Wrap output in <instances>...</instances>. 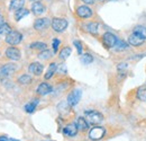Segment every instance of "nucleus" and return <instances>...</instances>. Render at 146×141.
<instances>
[{
	"label": "nucleus",
	"instance_id": "obj_1",
	"mask_svg": "<svg viewBox=\"0 0 146 141\" xmlns=\"http://www.w3.org/2000/svg\"><path fill=\"white\" fill-rule=\"evenodd\" d=\"M86 119L89 123L91 124H99L104 121V115L94 109H90V111H86Z\"/></svg>",
	"mask_w": 146,
	"mask_h": 141
},
{
	"label": "nucleus",
	"instance_id": "obj_2",
	"mask_svg": "<svg viewBox=\"0 0 146 141\" xmlns=\"http://www.w3.org/2000/svg\"><path fill=\"white\" fill-rule=\"evenodd\" d=\"M68 20L64 19V18H58V17H55L52 19L51 21V26L53 28V31L57 32V33H62L64 32L66 28H68Z\"/></svg>",
	"mask_w": 146,
	"mask_h": 141
},
{
	"label": "nucleus",
	"instance_id": "obj_3",
	"mask_svg": "<svg viewBox=\"0 0 146 141\" xmlns=\"http://www.w3.org/2000/svg\"><path fill=\"white\" fill-rule=\"evenodd\" d=\"M81 96H82V90H81V89H78V88L73 89L72 91L68 95V99H66L68 105L70 106V107L75 106L79 102H80Z\"/></svg>",
	"mask_w": 146,
	"mask_h": 141
},
{
	"label": "nucleus",
	"instance_id": "obj_4",
	"mask_svg": "<svg viewBox=\"0 0 146 141\" xmlns=\"http://www.w3.org/2000/svg\"><path fill=\"white\" fill-rule=\"evenodd\" d=\"M51 19L47 17H43V18H37L36 20L34 21V28L36 31H45L46 28H48L51 26Z\"/></svg>",
	"mask_w": 146,
	"mask_h": 141
},
{
	"label": "nucleus",
	"instance_id": "obj_5",
	"mask_svg": "<svg viewBox=\"0 0 146 141\" xmlns=\"http://www.w3.org/2000/svg\"><path fill=\"white\" fill-rule=\"evenodd\" d=\"M23 35L17 31H11L8 35H6V42L10 45H17L21 42Z\"/></svg>",
	"mask_w": 146,
	"mask_h": 141
},
{
	"label": "nucleus",
	"instance_id": "obj_6",
	"mask_svg": "<svg viewBox=\"0 0 146 141\" xmlns=\"http://www.w3.org/2000/svg\"><path fill=\"white\" fill-rule=\"evenodd\" d=\"M105 133H106V130L102 126H94V128H92L91 130H90V132H89V138L94 141L100 140L101 138H104Z\"/></svg>",
	"mask_w": 146,
	"mask_h": 141
},
{
	"label": "nucleus",
	"instance_id": "obj_7",
	"mask_svg": "<svg viewBox=\"0 0 146 141\" xmlns=\"http://www.w3.org/2000/svg\"><path fill=\"white\" fill-rule=\"evenodd\" d=\"M117 41H118L117 36L112 34V33H110V32H107L102 35V42L107 48H115Z\"/></svg>",
	"mask_w": 146,
	"mask_h": 141
},
{
	"label": "nucleus",
	"instance_id": "obj_8",
	"mask_svg": "<svg viewBox=\"0 0 146 141\" xmlns=\"http://www.w3.org/2000/svg\"><path fill=\"white\" fill-rule=\"evenodd\" d=\"M76 15L82 19H87L92 16V10L88 5H82L76 8Z\"/></svg>",
	"mask_w": 146,
	"mask_h": 141
},
{
	"label": "nucleus",
	"instance_id": "obj_9",
	"mask_svg": "<svg viewBox=\"0 0 146 141\" xmlns=\"http://www.w3.org/2000/svg\"><path fill=\"white\" fill-rule=\"evenodd\" d=\"M17 70V66L14 64V63H8V64H5L0 68V76L1 77H8L10 75H13L15 71Z\"/></svg>",
	"mask_w": 146,
	"mask_h": 141
},
{
	"label": "nucleus",
	"instance_id": "obj_10",
	"mask_svg": "<svg viewBox=\"0 0 146 141\" xmlns=\"http://www.w3.org/2000/svg\"><path fill=\"white\" fill-rule=\"evenodd\" d=\"M5 54H6V56L8 59H10L13 61H17V60L20 59V51H19L16 46H9L6 50Z\"/></svg>",
	"mask_w": 146,
	"mask_h": 141
},
{
	"label": "nucleus",
	"instance_id": "obj_11",
	"mask_svg": "<svg viewBox=\"0 0 146 141\" xmlns=\"http://www.w3.org/2000/svg\"><path fill=\"white\" fill-rule=\"evenodd\" d=\"M45 11H46V7H45L44 3H42L40 1L33 2V5H32V13H33L35 16H40V15H43Z\"/></svg>",
	"mask_w": 146,
	"mask_h": 141
},
{
	"label": "nucleus",
	"instance_id": "obj_12",
	"mask_svg": "<svg viewBox=\"0 0 146 141\" xmlns=\"http://www.w3.org/2000/svg\"><path fill=\"white\" fill-rule=\"evenodd\" d=\"M144 38H142L141 36L136 35L135 33H131L128 36V44L131 46H141L144 43Z\"/></svg>",
	"mask_w": 146,
	"mask_h": 141
},
{
	"label": "nucleus",
	"instance_id": "obj_13",
	"mask_svg": "<svg viewBox=\"0 0 146 141\" xmlns=\"http://www.w3.org/2000/svg\"><path fill=\"white\" fill-rule=\"evenodd\" d=\"M43 70H44V67L39 62H32L28 67V71L35 76H40L43 73Z\"/></svg>",
	"mask_w": 146,
	"mask_h": 141
},
{
	"label": "nucleus",
	"instance_id": "obj_14",
	"mask_svg": "<svg viewBox=\"0 0 146 141\" xmlns=\"http://www.w3.org/2000/svg\"><path fill=\"white\" fill-rule=\"evenodd\" d=\"M78 131H79V130H78V126H76L75 123L68 124V125L64 126V129H63V133H64L65 136H68V137H74V136H76Z\"/></svg>",
	"mask_w": 146,
	"mask_h": 141
},
{
	"label": "nucleus",
	"instance_id": "obj_15",
	"mask_svg": "<svg viewBox=\"0 0 146 141\" xmlns=\"http://www.w3.org/2000/svg\"><path fill=\"white\" fill-rule=\"evenodd\" d=\"M52 90H53V88H52L51 85H48L47 83H42L37 87V94L44 96V95H47V94L52 93Z\"/></svg>",
	"mask_w": 146,
	"mask_h": 141
},
{
	"label": "nucleus",
	"instance_id": "obj_16",
	"mask_svg": "<svg viewBox=\"0 0 146 141\" xmlns=\"http://www.w3.org/2000/svg\"><path fill=\"white\" fill-rule=\"evenodd\" d=\"M83 28H84L88 33H90L92 35H96V34L98 33V31H99V24L96 23V21H90V23L83 25Z\"/></svg>",
	"mask_w": 146,
	"mask_h": 141
},
{
	"label": "nucleus",
	"instance_id": "obj_17",
	"mask_svg": "<svg viewBox=\"0 0 146 141\" xmlns=\"http://www.w3.org/2000/svg\"><path fill=\"white\" fill-rule=\"evenodd\" d=\"M75 124L78 126V130H80V131H87L89 129V122L87 121L86 117H82V116L78 117Z\"/></svg>",
	"mask_w": 146,
	"mask_h": 141
},
{
	"label": "nucleus",
	"instance_id": "obj_18",
	"mask_svg": "<svg viewBox=\"0 0 146 141\" xmlns=\"http://www.w3.org/2000/svg\"><path fill=\"white\" fill-rule=\"evenodd\" d=\"M24 5H25V0H11L10 5H9V9L16 11L20 8H23Z\"/></svg>",
	"mask_w": 146,
	"mask_h": 141
},
{
	"label": "nucleus",
	"instance_id": "obj_19",
	"mask_svg": "<svg viewBox=\"0 0 146 141\" xmlns=\"http://www.w3.org/2000/svg\"><path fill=\"white\" fill-rule=\"evenodd\" d=\"M56 69H57V64H56L55 62H52V63L50 64V67H48L47 71H46L45 76H44V77H45V79H46V80L51 79V78L53 77V75L56 72Z\"/></svg>",
	"mask_w": 146,
	"mask_h": 141
},
{
	"label": "nucleus",
	"instance_id": "obj_20",
	"mask_svg": "<svg viewBox=\"0 0 146 141\" xmlns=\"http://www.w3.org/2000/svg\"><path fill=\"white\" fill-rule=\"evenodd\" d=\"M133 33H135L136 35L141 36L142 38L146 40V27H145V26H142V25H138V26H136V27L134 28Z\"/></svg>",
	"mask_w": 146,
	"mask_h": 141
},
{
	"label": "nucleus",
	"instance_id": "obj_21",
	"mask_svg": "<svg viewBox=\"0 0 146 141\" xmlns=\"http://www.w3.org/2000/svg\"><path fill=\"white\" fill-rule=\"evenodd\" d=\"M28 14H29V10L23 7V8H20V9H18V10H16V13H15V19H16L17 21H19L21 18H24L25 16H27Z\"/></svg>",
	"mask_w": 146,
	"mask_h": 141
},
{
	"label": "nucleus",
	"instance_id": "obj_22",
	"mask_svg": "<svg viewBox=\"0 0 146 141\" xmlns=\"http://www.w3.org/2000/svg\"><path fill=\"white\" fill-rule=\"evenodd\" d=\"M29 48L32 50H37V51H43V50H46L47 48V44L44 43V42H34L29 45Z\"/></svg>",
	"mask_w": 146,
	"mask_h": 141
},
{
	"label": "nucleus",
	"instance_id": "obj_23",
	"mask_svg": "<svg viewBox=\"0 0 146 141\" xmlns=\"http://www.w3.org/2000/svg\"><path fill=\"white\" fill-rule=\"evenodd\" d=\"M37 104H38V99L37 98H34V101H32V102H29L28 104H26L25 105V111L27 112V113H33L34 111H35V108H36Z\"/></svg>",
	"mask_w": 146,
	"mask_h": 141
},
{
	"label": "nucleus",
	"instance_id": "obj_24",
	"mask_svg": "<svg viewBox=\"0 0 146 141\" xmlns=\"http://www.w3.org/2000/svg\"><path fill=\"white\" fill-rule=\"evenodd\" d=\"M71 53H72L71 48L66 46V48H64V49L61 50V52H60V54H58V56H60V59H62V60H66V59L70 56Z\"/></svg>",
	"mask_w": 146,
	"mask_h": 141
},
{
	"label": "nucleus",
	"instance_id": "obj_25",
	"mask_svg": "<svg viewBox=\"0 0 146 141\" xmlns=\"http://www.w3.org/2000/svg\"><path fill=\"white\" fill-rule=\"evenodd\" d=\"M33 81V78L29 75H23L18 78V83L20 85H28Z\"/></svg>",
	"mask_w": 146,
	"mask_h": 141
},
{
	"label": "nucleus",
	"instance_id": "obj_26",
	"mask_svg": "<svg viewBox=\"0 0 146 141\" xmlns=\"http://www.w3.org/2000/svg\"><path fill=\"white\" fill-rule=\"evenodd\" d=\"M93 61V56H92L90 53H84L81 55V62L83 64H90Z\"/></svg>",
	"mask_w": 146,
	"mask_h": 141
},
{
	"label": "nucleus",
	"instance_id": "obj_27",
	"mask_svg": "<svg viewBox=\"0 0 146 141\" xmlns=\"http://www.w3.org/2000/svg\"><path fill=\"white\" fill-rule=\"evenodd\" d=\"M52 55H53V54H52V52H51L50 50H43V51L39 52L38 58H39L40 60H48Z\"/></svg>",
	"mask_w": 146,
	"mask_h": 141
},
{
	"label": "nucleus",
	"instance_id": "obj_28",
	"mask_svg": "<svg viewBox=\"0 0 146 141\" xmlns=\"http://www.w3.org/2000/svg\"><path fill=\"white\" fill-rule=\"evenodd\" d=\"M127 48H128L127 43L124 42V41H121V40H118L117 43H116V45H115V49L117 51H123V50H126Z\"/></svg>",
	"mask_w": 146,
	"mask_h": 141
},
{
	"label": "nucleus",
	"instance_id": "obj_29",
	"mask_svg": "<svg viewBox=\"0 0 146 141\" xmlns=\"http://www.w3.org/2000/svg\"><path fill=\"white\" fill-rule=\"evenodd\" d=\"M10 32H11L10 26H9L8 24L3 23V24L1 25V27H0V35H8Z\"/></svg>",
	"mask_w": 146,
	"mask_h": 141
},
{
	"label": "nucleus",
	"instance_id": "obj_30",
	"mask_svg": "<svg viewBox=\"0 0 146 141\" xmlns=\"http://www.w3.org/2000/svg\"><path fill=\"white\" fill-rule=\"evenodd\" d=\"M137 97L141 101H146V88H139L137 91Z\"/></svg>",
	"mask_w": 146,
	"mask_h": 141
},
{
	"label": "nucleus",
	"instance_id": "obj_31",
	"mask_svg": "<svg viewBox=\"0 0 146 141\" xmlns=\"http://www.w3.org/2000/svg\"><path fill=\"white\" fill-rule=\"evenodd\" d=\"M73 44L75 45V48H76V50H78V53H79V54H82V44H81V42H80V41H74Z\"/></svg>",
	"mask_w": 146,
	"mask_h": 141
},
{
	"label": "nucleus",
	"instance_id": "obj_32",
	"mask_svg": "<svg viewBox=\"0 0 146 141\" xmlns=\"http://www.w3.org/2000/svg\"><path fill=\"white\" fill-rule=\"evenodd\" d=\"M56 71H58V72H61V73H66L68 72V69H66V66L64 64V63H62L61 66H58L57 67V69H56Z\"/></svg>",
	"mask_w": 146,
	"mask_h": 141
},
{
	"label": "nucleus",
	"instance_id": "obj_33",
	"mask_svg": "<svg viewBox=\"0 0 146 141\" xmlns=\"http://www.w3.org/2000/svg\"><path fill=\"white\" fill-rule=\"evenodd\" d=\"M60 40H57V38H54L53 40V50H54V52H57V49H58V46H60Z\"/></svg>",
	"mask_w": 146,
	"mask_h": 141
},
{
	"label": "nucleus",
	"instance_id": "obj_34",
	"mask_svg": "<svg viewBox=\"0 0 146 141\" xmlns=\"http://www.w3.org/2000/svg\"><path fill=\"white\" fill-rule=\"evenodd\" d=\"M117 68H118V70L121 72V70H123V69L125 70V69L127 68V64H126V63H120V64H119V66H118Z\"/></svg>",
	"mask_w": 146,
	"mask_h": 141
},
{
	"label": "nucleus",
	"instance_id": "obj_35",
	"mask_svg": "<svg viewBox=\"0 0 146 141\" xmlns=\"http://www.w3.org/2000/svg\"><path fill=\"white\" fill-rule=\"evenodd\" d=\"M81 1H83L86 5H92V3H94V0H81Z\"/></svg>",
	"mask_w": 146,
	"mask_h": 141
},
{
	"label": "nucleus",
	"instance_id": "obj_36",
	"mask_svg": "<svg viewBox=\"0 0 146 141\" xmlns=\"http://www.w3.org/2000/svg\"><path fill=\"white\" fill-rule=\"evenodd\" d=\"M0 141H10V139H9V138H7V137L1 136V137H0Z\"/></svg>",
	"mask_w": 146,
	"mask_h": 141
},
{
	"label": "nucleus",
	"instance_id": "obj_37",
	"mask_svg": "<svg viewBox=\"0 0 146 141\" xmlns=\"http://www.w3.org/2000/svg\"><path fill=\"white\" fill-rule=\"evenodd\" d=\"M3 23H5V20H3V17L0 15V27H1V25H2Z\"/></svg>",
	"mask_w": 146,
	"mask_h": 141
},
{
	"label": "nucleus",
	"instance_id": "obj_38",
	"mask_svg": "<svg viewBox=\"0 0 146 141\" xmlns=\"http://www.w3.org/2000/svg\"><path fill=\"white\" fill-rule=\"evenodd\" d=\"M29 1H33V2H37V1H40V0H29Z\"/></svg>",
	"mask_w": 146,
	"mask_h": 141
},
{
	"label": "nucleus",
	"instance_id": "obj_39",
	"mask_svg": "<svg viewBox=\"0 0 146 141\" xmlns=\"http://www.w3.org/2000/svg\"><path fill=\"white\" fill-rule=\"evenodd\" d=\"M98 1H100V2H104V1H107V0H98Z\"/></svg>",
	"mask_w": 146,
	"mask_h": 141
},
{
	"label": "nucleus",
	"instance_id": "obj_40",
	"mask_svg": "<svg viewBox=\"0 0 146 141\" xmlns=\"http://www.w3.org/2000/svg\"><path fill=\"white\" fill-rule=\"evenodd\" d=\"M43 141H51V140H43Z\"/></svg>",
	"mask_w": 146,
	"mask_h": 141
}]
</instances>
